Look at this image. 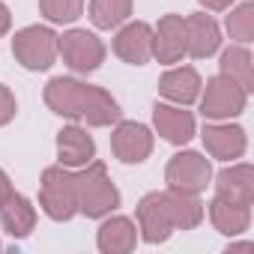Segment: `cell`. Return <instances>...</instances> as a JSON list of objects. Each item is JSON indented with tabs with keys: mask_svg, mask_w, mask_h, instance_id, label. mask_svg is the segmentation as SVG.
<instances>
[{
	"mask_svg": "<svg viewBox=\"0 0 254 254\" xmlns=\"http://www.w3.org/2000/svg\"><path fill=\"white\" fill-rule=\"evenodd\" d=\"M42 99H45L51 114L66 117L72 123L84 120L93 129H108L117 120H123L120 102L108 90H102L96 84H87V81H78V78H66V75L51 78L45 84Z\"/></svg>",
	"mask_w": 254,
	"mask_h": 254,
	"instance_id": "cell-1",
	"label": "cell"
},
{
	"mask_svg": "<svg viewBox=\"0 0 254 254\" xmlns=\"http://www.w3.org/2000/svg\"><path fill=\"white\" fill-rule=\"evenodd\" d=\"M75 194H78V212L87 218H105L120 209V189L114 186L108 168L102 162H87L75 174Z\"/></svg>",
	"mask_w": 254,
	"mask_h": 254,
	"instance_id": "cell-2",
	"label": "cell"
},
{
	"mask_svg": "<svg viewBox=\"0 0 254 254\" xmlns=\"http://www.w3.org/2000/svg\"><path fill=\"white\" fill-rule=\"evenodd\" d=\"M39 206L51 221H69L78 215V194H75V174L72 168L51 165L39 177Z\"/></svg>",
	"mask_w": 254,
	"mask_h": 254,
	"instance_id": "cell-3",
	"label": "cell"
},
{
	"mask_svg": "<svg viewBox=\"0 0 254 254\" xmlns=\"http://www.w3.org/2000/svg\"><path fill=\"white\" fill-rule=\"evenodd\" d=\"M57 33L45 24H30V27H21L15 36H12V57L27 69V72H48L60 51H57Z\"/></svg>",
	"mask_w": 254,
	"mask_h": 254,
	"instance_id": "cell-4",
	"label": "cell"
},
{
	"mask_svg": "<svg viewBox=\"0 0 254 254\" xmlns=\"http://www.w3.org/2000/svg\"><path fill=\"white\" fill-rule=\"evenodd\" d=\"M197 102H200V114H203L206 120L221 123V120L239 117V114L248 108V93H245L236 81H230L227 75L218 72V75L206 78V84L200 87Z\"/></svg>",
	"mask_w": 254,
	"mask_h": 254,
	"instance_id": "cell-5",
	"label": "cell"
},
{
	"mask_svg": "<svg viewBox=\"0 0 254 254\" xmlns=\"http://www.w3.org/2000/svg\"><path fill=\"white\" fill-rule=\"evenodd\" d=\"M57 51L63 57V63L75 72V75H90L96 72L102 63H105V42L93 33V30H84V27H72L66 30L60 39H57Z\"/></svg>",
	"mask_w": 254,
	"mask_h": 254,
	"instance_id": "cell-6",
	"label": "cell"
},
{
	"mask_svg": "<svg viewBox=\"0 0 254 254\" xmlns=\"http://www.w3.org/2000/svg\"><path fill=\"white\" fill-rule=\"evenodd\" d=\"M165 183H168V189H177L186 194H203L206 186L212 183V165L203 153L183 150V153L171 156V162L165 168Z\"/></svg>",
	"mask_w": 254,
	"mask_h": 254,
	"instance_id": "cell-7",
	"label": "cell"
},
{
	"mask_svg": "<svg viewBox=\"0 0 254 254\" xmlns=\"http://www.w3.org/2000/svg\"><path fill=\"white\" fill-rule=\"evenodd\" d=\"M135 224H138V239L159 245L174 236V215L168 203V191H150L138 200L135 206Z\"/></svg>",
	"mask_w": 254,
	"mask_h": 254,
	"instance_id": "cell-8",
	"label": "cell"
},
{
	"mask_svg": "<svg viewBox=\"0 0 254 254\" xmlns=\"http://www.w3.org/2000/svg\"><path fill=\"white\" fill-rule=\"evenodd\" d=\"M156 147V135L150 126L138 123V120H117L114 132H111V153L123 162V165H141L153 156Z\"/></svg>",
	"mask_w": 254,
	"mask_h": 254,
	"instance_id": "cell-9",
	"label": "cell"
},
{
	"mask_svg": "<svg viewBox=\"0 0 254 254\" xmlns=\"http://www.w3.org/2000/svg\"><path fill=\"white\" fill-rule=\"evenodd\" d=\"M200 141H203V150L206 156L218 159V162H236L245 156L248 150V135L242 126L230 123V120H221V123H206L203 132H200Z\"/></svg>",
	"mask_w": 254,
	"mask_h": 254,
	"instance_id": "cell-10",
	"label": "cell"
},
{
	"mask_svg": "<svg viewBox=\"0 0 254 254\" xmlns=\"http://www.w3.org/2000/svg\"><path fill=\"white\" fill-rule=\"evenodd\" d=\"M114 54L129 66H147L153 60V27L147 21H126L111 42Z\"/></svg>",
	"mask_w": 254,
	"mask_h": 254,
	"instance_id": "cell-11",
	"label": "cell"
},
{
	"mask_svg": "<svg viewBox=\"0 0 254 254\" xmlns=\"http://www.w3.org/2000/svg\"><path fill=\"white\" fill-rule=\"evenodd\" d=\"M153 129L156 135H162L168 144L183 147L194 138L197 126H194V114L186 111L183 105H171V102H156L153 105Z\"/></svg>",
	"mask_w": 254,
	"mask_h": 254,
	"instance_id": "cell-12",
	"label": "cell"
},
{
	"mask_svg": "<svg viewBox=\"0 0 254 254\" xmlns=\"http://www.w3.org/2000/svg\"><path fill=\"white\" fill-rule=\"evenodd\" d=\"M186 57V18L183 15H162L153 27V60L162 66H174Z\"/></svg>",
	"mask_w": 254,
	"mask_h": 254,
	"instance_id": "cell-13",
	"label": "cell"
},
{
	"mask_svg": "<svg viewBox=\"0 0 254 254\" xmlns=\"http://www.w3.org/2000/svg\"><path fill=\"white\" fill-rule=\"evenodd\" d=\"M200 87H203V78L194 66H171L162 78H159V96L171 105H194L197 96H200Z\"/></svg>",
	"mask_w": 254,
	"mask_h": 254,
	"instance_id": "cell-14",
	"label": "cell"
},
{
	"mask_svg": "<svg viewBox=\"0 0 254 254\" xmlns=\"http://www.w3.org/2000/svg\"><path fill=\"white\" fill-rule=\"evenodd\" d=\"M221 48V27L206 12L186 15V54L194 60H206Z\"/></svg>",
	"mask_w": 254,
	"mask_h": 254,
	"instance_id": "cell-15",
	"label": "cell"
},
{
	"mask_svg": "<svg viewBox=\"0 0 254 254\" xmlns=\"http://www.w3.org/2000/svg\"><path fill=\"white\" fill-rule=\"evenodd\" d=\"M96 248L102 254H129L138 248V224L126 215H105L96 230Z\"/></svg>",
	"mask_w": 254,
	"mask_h": 254,
	"instance_id": "cell-16",
	"label": "cell"
},
{
	"mask_svg": "<svg viewBox=\"0 0 254 254\" xmlns=\"http://www.w3.org/2000/svg\"><path fill=\"white\" fill-rule=\"evenodd\" d=\"M96 159V141L87 135L84 126L72 123L57 132V162L63 168H84Z\"/></svg>",
	"mask_w": 254,
	"mask_h": 254,
	"instance_id": "cell-17",
	"label": "cell"
},
{
	"mask_svg": "<svg viewBox=\"0 0 254 254\" xmlns=\"http://www.w3.org/2000/svg\"><path fill=\"white\" fill-rule=\"evenodd\" d=\"M212 186H215V194H221L227 200H236L245 206L254 203V168L248 162H230L227 168H221L215 174Z\"/></svg>",
	"mask_w": 254,
	"mask_h": 254,
	"instance_id": "cell-18",
	"label": "cell"
},
{
	"mask_svg": "<svg viewBox=\"0 0 254 254\" xmlns=\"http://www.w3.org/2000/svg\"><path fill=\"white\" fill-rule=\"evenodd\" d=\"M206 215H209L212 227H215L221 236H230V239L239 236V233H245L248 224H251V206L236 203V200H227V197H221V194H215V197L209 200Z\"/></svg>",
	"mask_w": 254,
	"mask_h": 254,
	"instance_id": "cell-19",
	"label": "cell"
},
{
	"mask_svg": "<svg viewBox=\"0 0 254 254\" xmlns=\"http://www.w3.org/2000/svg\"><path fill=\"white\" fill-rule=\"evenodd\" d=\"M0 227H3L12 239H24L33 233L36 227V206L30 203V197L12 191L3 206H0Z\"/></svg>",
	"mask_w": 254,
	"mask_h": 254,
	"instance_id": "cell-20",
	"label": "cell"
},
{
	"mask_svg": "<svg viewBox=\"0 0 254 254\" xmlns=\"http://www.w3.org/2000/svg\"><path fill=\"white\" fill-rule=\"evenodd\" d=\"M218 72L227 75L230 81H236L245 93L254 90V57L245 45H230L221 51L218 57Z\"/></svg>",
	"mask_w": 254,
	"mask_h": 254,
	"instance_id": "cell-21",
	"label": "cell"
},
{
	"mask_svg": "<svg viewBox=\"0 0 254 254\" xmlns=\"http://www.w3.org/2000/svg\"><path fill=\"white\" fill-rule=\"evenodd\" d=\"M165 191H168L174 227L177 230H194V227H200V221L206 218V206L200 203V194H186V191H177V189H165Z\"/></svg>",
	"mask_w": 254,
	"mask_h": 254,
	"instance_id": "cell-22",
	"label": "cell"
},
{
	"mask_svg": "<svg viewBox=\"0 0 254 254\" xmlns=\"http://www.w3.org/2000/svg\"><path fill=\"white\" fill-rule=\"evenodd\" d=\"M135 0H90L87 12L96 30H117L120 24H126L132 18Z\"/></svg>",
	"mask_w": 254,
	"mask_h": 254,
	"instance_id": "cell-23",
	"label": "cell"
},
{
	"mask_svg": "<svg viewBox=\"0 0 254 254\" xmlns=\"http://www.w3.org/2000/svg\"><path fill=\"white\" fill-rule=\"evenodd\" d=\"M227 12H230L227 21H224L227 36H230L236 45H248V42L254 39V3H251V0H242V3L230 6Z\"/></svg>",
	"mask_w": 254,
	"mask_h": 254,
	"instance_id": "cell-24",
	"label": "cell"
},
{
	"mask_svg": "<svg viewBox=\"0 0 254 254\" xmlns=\"http://www.w3.org/2000/svg\"><path fill=\"white\" fill-rule=\"evenodd\" d=\"M39 12L48 24H75L84 15V0H39Z\"/></svg>",
	"mask_w": 254,
	"mask_h": 254,
	"instance_id": "cell-25",
	"label": "cell"
},
{
	"mask_svg": "<svg viewBox=\"0 0 254 254\" xmlns=\"http://www.w3.org/2000/svg\"><path fill=\"white\" fill-rule=\"evenodd\" d=\"M18 114V102H15V93L6 87V84H0V126H9Z\"/></svg>",
	"mask_w": 254,
	"mask_h": 254,
	"instance_id": "cell-26",
	"label": "cell"
},
{
	"mask_svg": "<svg viewBox=\"0 0 254 254\" xmlns=\"http://www.w3.org/2000/svg\"><path fill=\"white\" fill-rule=\"evenodd\" d=\"M9 30H12V12L3 0H0V36H6Z\"/></svg>",
	"mask_w": 254,
	"mask_h": 254,
	"instance_id": "cell-27",
	"label": "cell"
},
{
	"mask_svg": "<svg viewBox=\"0 0 254 254\" xmlns=\"http://www.w3.org/2000/svg\"><path fill=\"white\" fill-rule=\"evenodd\" d=\"M15 189H12V180H9V174L3 171V168H0V206H3V200L12 194Z\"/></svg>",
	"mask_w": 254,
	"mask_h": 254,
	"instance_id": "cell-28",
	"label": "cell"
},
{
	"mask_svg": "<svg viewBox=\"0 0 254 254\" xmlns=\"http://www.w3.org/2000/svg\"><path fill=\"white\" fill-rule=\"evenodd\" d=\"M236 0H200V6H206L209 12H227Z\"/></svg>",
	"mask_w": 254,
	"mask_h": 254,
	"instance_id": "cell-29",
	"label": "cell"
},
{
	"mask_svg": "<svg viewBox=\"0 0 254 254\" xmlns=\"http://www.w3.org/2000/svg\"><path fill=\"white\" fill-rule=\"evenodd\" d=\"M251 248H254L251 242H236V245H230L227 251H251Z\"/></svg>",
	"mask_w": 254,
	"mask_h": 254,
	"instance_id": "cell-30",
	"label": "cell"
},
{
	"mask_svg": "<svg viewBox=\"0 0 254 254\" xmlns=\"http://www.w3.org/2000/svg\"><path fill=\"white\" fill-rule=\"evenodd\" d=\"M0 251H3V242H0Z\"/></svg>",
	"mask_w": 254,
	"mask_h": 254,
	"instance_id": "cell-31",
	"label": "cell"
}]
</instances>
